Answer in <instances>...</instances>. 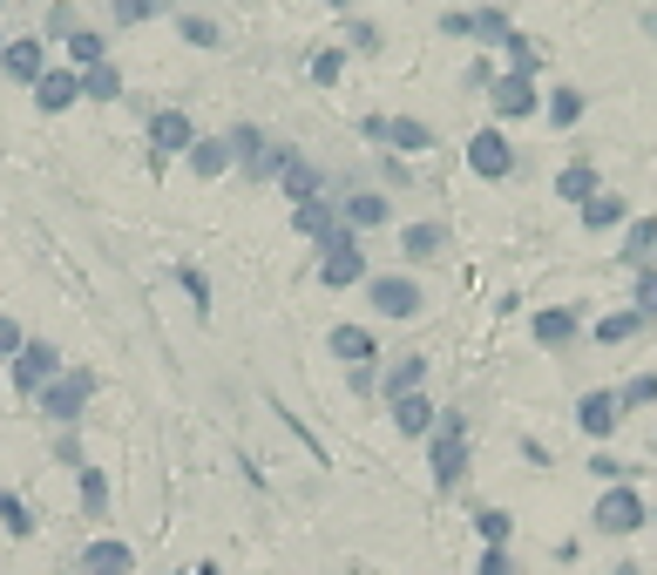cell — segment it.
<instances>
[{
  "label": "cell",
  "instance_id": "1",
  "mask_svg": "<svg viewBox=\"0 0 657 575\" xmlns=\"http://www.w3.org/2000/svg\"><path fill=\"white\" fill-rule=\"evenodd\" d=\"M318 285L325 291H346V285H366V251H360V230L333 224L318 237Z\"/></svg>",
  "mask_w": 657,
  "mask_h": 575
},
{
  "label": "cell",
  "instance_id": "2",
  "mask_svg": "<svg viewBox=\"0 0 657 575\" xmlns=\"http://www.w3.org/2000/svg\"><path fill=\"white\" fill-rule=\"evenodd\" d=\"M89 399H96V373H89V366H61V373L35 393V406H41L55 427H75L81 414H89Z\"/></svg>",
  "mask_w": 657,
  "mask_h": 575
},
{
  "label": "cell",
  "instance_id": "3",
  "mask_svg": "<svg viewBox=\"0 0 657 575\" xmlns=\"http://www.w3.org/2000/svg\"><path fill=\"white\" fill-rule=\"evenodd\" d=\"M428 467H434V487H448L468 474V414H441L434 434H428Z\"/></svg>",
  "mask_w": 657,
  "mask_h": 575
},
{
  "label": "cell",
  "instance_id": "4",
  "mask_svg": "<svg viewBox=\"0 0 657 575\" xmlns=\"http://www.w3.org/2000/svg\"><path fill=\"white\" fill-rule=\"evenodd\" d=\"M366 298H373V311H380V318H393V325L421 318V305H428L421 278H406V271H380V278H366Z\"/></svg>",
  "mask_w": 657,
  "mask_h": 575
},
{
  "label": "cell",
  "instance_id": "5",
  "mask_svg": "<svg viewBox=\"0 0 657 575\" xmlns=\"http://www.w3.org/2000/svg\"><path fill=\"white\" fill-rule=\"evenodd\" d=\"M597 535H637L644 522H650V508H644V495H637V487H624V480H610L604 487V502H597Z\"/></svg>",
  "mask_w": 657,
  "mask_h": 575
},
{
  "label": "cell",
  "instance_id": "6",
  "mask_svg": "<svg viewBox=\"0 0 657 575\" xmlns=\"http://www.w3.org/2000/svg\"><path fill=\"white\" fill-rule=\"evenodd\" d=\"M190 142H197V122H190V109H156L149 116V162H156V170H163V162H170V156H190Z\"/></svg>",
  "mask_w": 657,
  "mask_h": 575
},
{
  "label": "cell",
  "instance_id": "7",
  "mask_svg": "<svg viewBox=\"0 0 657 575\" xmlns=\"http://www.w3.org/2000/svg\"><path fill=\"white\" fill-rule=\"evenodd\" d=\"M488 102H496V122H522V116H536L542 109V96H536V75H496L488 81Z\"/></svg>",
  "mask_w": 657,
  "mask_h": 575
},
{
  "label": "cell",
  "instance_id": "8",
  "mask_svg": "<svg viewBox=\"0 0 657 575\" xmlns=\"http://www.w3.org/2000/svg\"><path fill=\"white\" fill-rule=\"evenodd\" d=\"M468 170H474L481 184H502V177H516V149H509V136H502V129H481V136H468Z\"/></svg>",
  "mask_w": 657,
  "mask_h": 575
},
{
  "label": "cell",
  "instance_id": "9",
  "mask_svg": "<svg viewBox=\"0 0 657 575\" xmlns=\"http://www.w3.org/2000/svg\"><path fill=\"white\" fill-rule=\"evenodd\" d=\"M61 366H68V359H61V346H48V339H28V346H21V359H14V386L35 399V393H41V386H48Z\"/></svg>",
  "mask_w": 657,
  "mask_h": 575
},
{
  "label": "cell",
  "instance_id": "10",
  "mask_svg": "<svg viewBox=\"0 0 657 575\" xmlns=\"http://www.w3.org/2000/svg\"><path fill=\"white\" fill-rule=\"evenodd\" d=\"M0 68H8V81L35 89V81L48 75V41H41V34H14L8 48H0Z\"/></svg>",
  "mask_w": 657,
  "mask_h": 575
},
{
  "label": "cell",
  "instance_id": "11",
  "mask_svg": "<svg viewBox=\"0 0 657 575\" xmlns=\"http://www.w3.org/2000/svg\"><path fill=\"white\" fill-rule=\"evenodd\" d=\"M75 562H81V575H129V568H136V548H129L122 535H96Z\"/></svg>",
  "mask_w": 657,
  "mask_h": 575
},
{
  "label": "cell",
  "instance_id": "12",
  "mask_svg": "<svg viewBox=\"0 0 657 575\" xmlns=\"http://www.w3.org/2000/svg\"><path fill=\"white\" fill-rule=\"evenodd\" d=\"M75 102H81V75H75V68H48V75L35 81V109H41V116H68Z\"/></svg>",
  "mask_w": 657,
  "mask_h": 575
},
{
  "label": "cell",
  "instance_id": "13",
  "mask_svg": "<svg viewBox=\"0 0 657 575\" xmlns=\"http://www.w3.org/2000/svg\"><path fill=\"white\" fill-rule=\"evenodd\" d=\"M325 353H333L340 366H353V373H366V366L380 359V339L366 333V325H333V339H325Z\"/></svg>",
  "mask_w": 657,
  "mask_h": 575
},
{
  "label": "cell",
  "instance_id": "14",
  "mask_svg": "<svg viewBox=\"0 0 657 575\" xmlns=\"http://www.w3.org/2000/svg\"><path fill=\"white\" fill-rule=\"evenodd\" d=\"M386 217H393V197H380V190H346L340 197V224L346 230H386Z\"/></svg>",
  "mask_w": 657,
  "mask_h": 575
},
{
  "label": "cell",
  "instance_id": "15",
  "mask_svg": "<svg viewBox=\"0 0 657 575\" xmlns=\"http://www.w3.org/2000/svg\"><path fill=\"white\" fill-rule=\"evenodd\" d=\"M386 414H393V427H400L406 440H428L434 420H441V406H434L428 393H406V399H386Z\"/></svg>",
  "mask_w": 657,
  "mask_h": 575
},
{
  "label": "cell",
  "instance_id": "16",
  "mask_svg": "<svg viewBox=\"0 0 657 575\" xmlns=\"http://www.w3.org/2000/svg\"><path fill=\"white\" fill-rule=\"evenodd\" d=\"M617 420H624V399H617V393H584V399H577V427H584L590 440H610Z\"/></svg>",
  "mask_w": 657,
  "mask_h": 575
},
{
  "label": "cell",
  "instance_id": "17",
  "mask_svg": "<svg viewBox=\"0 0 657 575\" xmlns=\"http://www.w3.org/2000/svg\"><path fill=\"white\" fill-rule=\"evenodd\" d=\"M406 393H428V353H400L380 373V399H406Z\"/></svg>",
  "mask_w": 657,
  "mask_h": 575
},
{
  "label": "cell",
  "instance_id": "18",
  "mask_svg": "<svg viewBox=\"0 0 657 575\" xmlns=\"http://www.w3.org/2000/svg\"><path fill=\"white\" fill-rule=\"evenodd\" d=\"M224 170H237V149H231V136H197L190 142V177H224Z\"/></svg>",
  "mask_w": 657,
  "mask_h": 575
},
{
  "label": "cell",
  "instance_id": "19",
  "mask_svg": "<svg viewBox=\"0 0 657 575\" xmlns=\"http://www.w3.org/2000/svg\"><path fill=\"white\" fill-rule=\"evenodd\" d=\"M292 156H298L292 142H278V136H265V142H258L252 156H244V162H237V170H244V177H252V184H278V170H285V162H292Z\"/></svg>",
  "mask_w": 657,
  "mask_h": 575
},
{
  "label": "cell",
  "instance_id": "20",
  "mask_svg": "<svg viewBox=\"0 0 657 575\" xmlns=\"http://www.w3.org/2000/svg\"><path fill=\"white\" fill-rule=\"evenodd\" d=\"M529 333H536V346L562 353L569 339H577V311H569V305H549V311H536V318H529Z\"/></svg>",
  "mask_w": 657,
  "mask_h": 575
},
{
  "label": "cell",
  "instance_id": "21",
  "mask_svg": "<svg viewBox=\"0 0 657 575\" xmlns=\"http://www.w3.org/2000/svg\"><path fill=\"white\" fill-rule=\"evenodd\" d=\"M278 197H292V204H312V197H325V177H318V162L292 156L285 170H278Z\"/></svg>",
  "mask_w": 657,
  "mask_h": 575
},
{
  "label": "cell",
  "instance_id": "22",
  "mask_svg": "<svg viewBox=\"0 0 657 575\" xmlns=\"http://www.w3.org/2000/svg\"><path fill=\"white\" fill-rule=\"evenodd\" d=\"M400 251L414 258V265H434V258L448 251V224H406V230H400Z\"/></svg>",
  "mask_w": 657,
  "mask_h": 575
},
{
  "label": "cell",
  "instance_id": "23",
  "mask_svg": "<svg viewBox=\"0 0 657 575\" xmlns=\"http://www.w3.org/2000/svg\"><path fill=\"white\" fill-rule=\"evenodd\" d=\"M333 224H340V204H333V197H312V204H292V230H298V237H325Z\"/></svg>",
  "mask_w": 657,
  "mask_h": 575
},
{
  "label": "cell",
  "instance_id": "24",
  "mask_svg": "<svg viewBox=\"0 0 657 575\" xmlns=\"http://www.w3.org/2000/svg\"><path fill=\"white\" fill-rule=\"evenodd\" d=\"M75 480H81V515H89V522H102V515H109V474L81 460V467H75Z\"/></svg>",
  "mask_w": 657,
  "mask_h": 575
},
{
  "label": "cell",
  "instance_id": "25",
  "mask_svg": "<svg viewBox=\"0 0 657 575\" xmlns=\"http://www.w3.org/2000/svg\"><path fill=\"white\" fill-rule=\"evenodd\" d=\"M116 96H122V68L116 61L81 68V102H116Z\"/></svg>",
  "mask_w": 657,
  "mask_h": 575
},
{
  "label": "cell",
  "instance_id": "26",
  "mask_svg": "<svg viewBox=\"0 0 657 575\" xmlns=\"http://www.w3.org/2000/svg\"><path fill=\"white\" fill-rule=\"evenodd\" d=\"M624 265H657V217H637L630 230H624Z\"/></svg>",
  "mask_w": 657,
  "mask_h": 575
},
{
  "label": "cell",
  "instance_id": "27",
  "mask_svg": "<svg viewBox=\"0 0 657 575\" xmlns=\"http://www.w3.org/2000/svg\"><path fill=\"white\" fill-rule=\"evenodd\" d=\"M96 61H109V41H102V28H75V34H68V68L81 75V68H96Z\"/></svg>",
  "mask_w": 657,
  "mask_h": 575
},
{
  "label": "cell",
  "instance_id": "28",
  "mask_svg": "<svg viewBox=\"0 0 657 575\" xmlns=\"http://www.w3.org/2000/svg\"><path fill=\"white\" fill-rule=\"evenodd\" d=\"M577 210H584V230H610V224H624V217H630V204H624V197H610V190L584 197Z\"/></svg>",
  "mask_w": 657,
  "mask_h": 575
},
{
  "label": "cell",
  "instance_id": "29",
  "mask_svg": "<svg viewBox=\"0 0 657 575\" xmlns=\"http://www.w3.org/2000/svg\"><path fill=\"white\" fill-rule=\"evenodd\" d=\"M604 184H597V170L590 162H562V177H556V197H569V204H584V197H597Z\"/></svg>",
  "mask_w": 657,
  "mask_h": 575
},
{
  "label": "cell",
  "instance_id": "30",
  "mask_svg": "<svg viewBox=\"0 0 657 575\" xmlns=\"http://www.w3.org/2000/svg\"><path fill=\"white\" fill-rule=\"evenodd\" d=\"M474 535H481V548H509L516 515H509V508H481V515H474Z\"/></svg>",
  "mask_w": 657,
  "mask_h": 575
},
{
  "label": "cell",
  "instance_id": "31",
  "mask_svg": "<svg viewBox=\"0 0 657 575\" xmlns=\"http://www.w3.org/2000/svg\"><path fill=\"white\" fill-rule=\"evenodd\" d=\"M644 333V311H610V318H597V346H624V339H637Z\"/></svg>",
  "mask_w": 657,
  "mask_h": 575
},
{
  "label": "cell",
  "instance_id": "32",
  "mask_svg": "<svg viewBox=\"0 0 657 575\" xmlns=\"http://www.w3.org/2000/svg\"><path fill=\"white\" fill-rule=\"evenodd\" d=\"M305 75L318 81V89H340V75H346V48H318V54L305 61Z\"/></svg>",
  "mask_w": 657,
  "mask_h": 575
},
{
  "label": "cell",
  "instance_id": "33",
  "mask_svg": "<svg viewBox=\"0 0 657 575\" xmlns=\"http://www.w3.org/2000/svg\"><path fill=\"white\" fill-rule=\"evenodd\" d=\"M0 528H8L14 542H28V535H35V515H28V502H21V495H8V487H0Z\"/></svg>",
  "mask_w": 657,
  "mask_h": 575
},
{
  "label": "cell",
  "instance_id": "34",
  "mask_svg": "<svg viewBox=\"0 0 657 575\" xmlns=\"http://www.w3.org/2000/svg\"><path fill=\"white\" fill-rule=\"evenodd\" d=\"M549 122L556 129H577L584 122V89H549Z\"/></svg>",
  "mask_w": 657,
  "mask_h": 575
},
{
  "label": "cell",
  "instance_id": "35",
  "mask_svg": "<svg viewBox=\"0 0 657 575\" xmlns=\"http://www.w3.org/2000/svg\"><path fill=\"white\" fill-rule=\"evenodd\" d=\"M177 34H184L190 48H224V28H217L210 14H184V21H177Z\"/></svg>",
  "mask_w": 657,
  "mask_h": 575
},
{
  "label": "cell",
  "instance_id": "36",
  "mask_svg": "<svg viewBox=\"0 0 657 575\" xmlns=\"http://www.w3.org/2000/svg\"><path fill=\"white\" fill-rule=\"evenodd\" d=\"M81 28V14H75V0H55L48 8V21H41V41H68Z\"/></svg>",
  "mask_w": 657,
  "mask_h": 575
},
{
  "label": "cell",
  "instance_id": "37",
  "mask_svg": "<svg viewBox=\"0 0 657 575\" xmlns=\"http://www.w3.org/2000/svg\"><path fill=\"white\" fill-rule=\"evenodd\" d=\"M509 34H516V28H509V14H502V8H481V14H474V41H488V48H502Z\"/></svg>",
  "mask_w": 657,
  "mask_h": 575
},
{
  "label": "cell",
  "instance_id": "38",
  "mask_svg": "<svg viewBox=\"0 0 657 575\" xmlns=\"http://www.w3.org/2000/svg\"><path fill=\"white\" fill-rule=\"evenodd\" d=\"M177 285H184V298L197 305V318H210V278H204L197 265H177Z\"/></svg>",
  "mask_w": 657,
  "mask_h": 575
},
{
  "label": "cell",
  "instance_id": "39",
  "mask_svg": "<svg viewBox=\"0 0 657 575\" xmlns=\"http://www.w3.org/2000/svg\"><path fill=\"white\" fill-rule=\"evenodd\" d=\"M109 8H116V28H143L163 14V0H109Z\"/></svg>",
  "mask_w": 657,
  "mask_h": 575
},
{
  "label": "cell",
  "instance_id": "40",
  "mask_svg": "<svg viewBox=\"0 0 657 575\" xmlns=\"http://www.w3.org/2000/svg\"><path fill=\"white\" fill-rule=\"evenodd\" d=\"M502 48H509V61H516V75H536V68H542V48H536L529 34H509Z\"/></svg>",
  "mask_w": 657,
  "mask_h": 575
},
{
  "label": "cell",
  "instance_id": "41",
  "mask_svg": "<svg viewBox=\"0 0 657 575\" xmlns=\"http://www.w3.org/2000/svg\"><path fill=\"white\" fill-rule=\"evenodd\" d=\"M21 346H28L21 318H14V311H0V359H21Z\"/></svg>",
  "mask_w": 657,
  "mask_h": 575
},
{
  "label": "cell",
  "instance_id": "42",
  "mask_svg": "<svg viewBox=\"0 0 657 575\" xmlns=\"http://www.w3.org/2000/svg\"><path fill=\"white\" fill-rule=\"evenodd\" d=\"M617 399H624V406H657V373H637Z\"/></svg>",
  "mask_w": 657,
  "mask_h": 575
},
{
  "label": "cell",
  "instance_id": "43",
  "mask_svg": "<svg viewBox=\"0 0 657 575\" xmlns=\"http://www.w3.org/2000/svg\"><path fill=\"white\" fill-rule=\"evenodd\" d=\"M637 311H644V318H657V265H644V271H637Z\"/></svg>",
  "mask_w": 657,
  "mask_h": 575
},
{
  "label": "cell",
  "instance_id": "44",
  "mask_svg": "<svg viewBox=\"0 0 657 575\" xmlns=\"http://www.w3.org/2000/svg\"><path fill=\"white\" fill-rule=\"evenodd\" d=\"M224 136H231V149H237V162H244V156H252V149L265 142V129H258V122H237V129H224Z\"/></svg>",
  "mask_w": 657,
  "mask_h": 575
},
{
  "label": "cell",
  "instance_id": "45",
  "mask_svg": "<svg viewBox=\"0 0 657 575\" xmlns=\"http://www.w3.org/2000/svg\"><path fill=\"white\" fill-rule=\"evenodd\" d=\"M474 575H516V555H509V548H481Z\"/></svg>",
  "mask_w": 657,
  "mask_h": 575
},
{
  "label": "cell",
  "instance_id": "46",
  "mask_svg": "<svg viewBox=\"0 0 657 575\" xmlns=\"http://www.w3.org/2000/svg\"><path fill=\"white\" fill-rule=\"evenodd\" d=\"M346 48L373 54V48H380V28H373V21H346Z\"/></svg>",
  "mask_w": 657,
  "mask_h": 575
},
{
  "label": "cell",
  "instance_id": "47",
  "mask_svg": "<svg viewBox=\"0 0 657 575\" xmlns=\"http://www.w3.org/2000/svg\"><path fill=\"white\" fill-rule=\"evenodd\" d=\"M590 474H597V480H624V474H630V467H624V460H617V454H590Z\"/></svg>",
  "mask_w": 657,
  "mask_h": 575
},
{
  "label": "cell",
  "instance_id": "48",
  "mask_svg": "<svg viewBox=\"0 0 657 575\" xmlns=\"http://www.w3.org/2000/svg\"><path fill=\"white\" fill-rule=\"evenodd\" d=\"M441 34H468L474 41V14H441Z\"/></svg>",
  "mask_w": 657,
  "mask_h": 575
},
{
  "label": "cell",
  "instance_id": "49",
  "mask_svg": "<svg viewBox=\"0 0 657 575\" xmlns=\"http://www.w3.org/2000/svg\"><path fill=\"white\" fill-rule=\"evenodd\" d=\"M190 575H224V568H217V562H197V568H190Z\"/></svg>",
  "mask_w": 657,
  "mask_h": 575
},
{
  "label": "cell",
  "instance_id": "50",
  "mask_svg": "<svg viewBox=\"0 0 657 575\" xmlns=\"http://www.w3.org/2000/svg\"><path fill=\"white\" fill-rule=\"evenodd\" d=\"M325 8H353V0H325Z\"/></svg>",
  "mask_w": 657,
  "mask_h": 575
},
{
  "label": "cell",
  "instance_id": "51",
  "mask_svg": "<svg viewBox=\"0 0 657 575\" xmlns=\"http://www.w3.org/2000/svg\"><path fill=\"white\" fill-rule=\"evenodd\" d=\"M0 48H8V28H0Z\"/></svg>",
  "mask_w": 657,
  "mask_h": 575
},
{
  "label": "cell",
  "instance_id": "52",
  "mask_svg": "<svg viewBox=\"0 0 657 575\" xmlns=\"http://www.w3.org/2000/svg\"><path fill=\"white\" fill-rule=\"evenodd\" d=\"M0 8H8V0H0Z\"/></svg>",
  "mask_w": 657,
  "mask_h": 575
}]
</instances>
